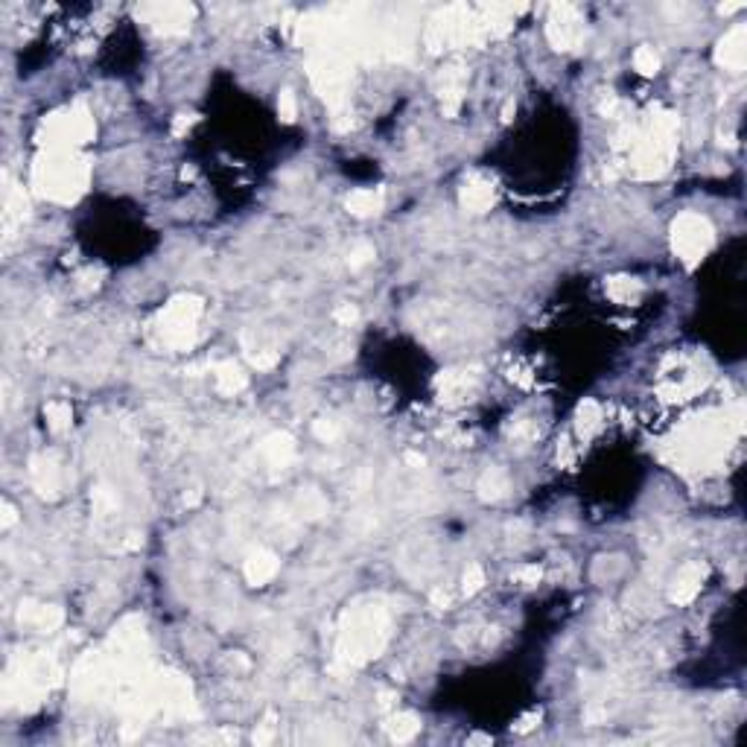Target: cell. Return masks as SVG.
Here are the masks:
<instances>
[{
	"mask_svg": "<svg viewBox=\"0 0 747 747\" xmlns=\"http://www.w3.org/2000/svg\"><path fill=\"white\" fill-rule=\"evenodd\" d=\"M710 243H712V228L703 216L683 214L674 222V251H678L686 263L701 260V255L710 248Z\"/></svg>",
	"mask_w": 747,
	"mask_h": 747,
	"instance_id": "6da1fadb",
	"label": "cell"
},
{
	"mask_svg": "<svg viewBox=\"0 0 747 747\" xmlns=\"http://www.w3.org/2000/svg\"><path fill=\"white\" fill-rule=\"evenodd\" d=\"M275 569H277V560H275V555H269V552L251 555L248 563H246V575H248V581H251V584L269 581V578L275 575Z\"/></svg>",
	"mask_w": 747,
	"mask_h": 747,
	"instance_id": "7a4b0ae2",
	"label": "cell"
},
{
	"mask_svg": "<svg viewBox=\"0 0 747 747\" xmlns=\"http://www.w3.org/2000/svg\"><path fill=\"white\" fill-rule=\"evenodd\" d=\"M379 205H383V193H374V190H357V193H350V199H347L350 214H357V216L377 214Z\"/></svg>",
	"mask_w": 747,
	"mask_h": 747,
	"instance_id": "3957f363",
	"label": "cell"
},
{
	"mask_svg": "<svg viewBox=\"0 0 747 747\" xmlns=\"http://www.w3.org/2000/svg\"><path fill=\"white\" fill-rule=\"evenodd\" d=\"M698 590H701V572H698L695 567H686L683 575L678 578V584H674L671 599H674V601H689V599L698 593Z\"/></svg>",
	"mask_w": 747,
	"mask_h": 747,
	"instance_id": "277c9868",
	"label": "cell"
},
{
	"mask_svg": "<svg viewBox=\"0 0 747 747\" xmlns=\"http://www.w3.org/2000/svg\"><path fill=\"white\" fill-rule=\"evenodd\" d=\"M741 44H744V33L741 30H736L727 38V50H721V62L727 67H741V62H744V47Z\"/></svg>",
	"mask_w": 747,
	"mask_h": 747,
	"instance_id": "5b68a950",
	"label": "cell"
},
{
	"mask_svg": "<svg viewBox=\"0 0 747 747\" xmlns=\"http://www.w3.org/2000/svg\"><path fill=\"white\" fill-rule=\"evenodd\" d=\"M216 386L225 394H234V391H239L246 386V377L239 374V368H234V365H222L219 374H216Z\"/></svg>",
	"mask_w": 747,
	"mask_h": 747,
	"instance_id": "8992f818",
	"label": "cell"
},
{
	"mask_svg": "<svg viewBox=\"0 0 747 747\" xmlns=\"http://www.w3.org/2000/svg\"><path fill=\"white\" fill-rule=\"evenodd\" d=\"M493 202V190L488 184H470L464 187V205L470 210H485Z\"/></svg>",
	"mask_w": 747,
	"mask_h": 747,
	"instance_id": "52a82bcc",
	"label": "cell"
},
{
	"mask_svg": "<svg viewBox=\"0 0 747 747\" xmlns=\"http://www.w3.org/2000/svg\"><path fill=\"white\" fill-rule=\"evenodd\" d=\"M608 292H610V298H616V301H630V298H637L639 295V284L637 280H628V277H613L608 284Z\"/></svg>",
	"mask_w": 747,
	"mask_h": 747,
	"instance_id": "ba28073f",
	"label": "cell"
},
{
	"mask_svg": "<svg viewBox=\"0 0 747 747\" xmlns=\"http://www.w3.org/2000/svg\"><path fill=\"white\" fill-rule=\"evenodd\" d=\"M418 730H420V724L415 715H400V718H394V724H391V736L397 741H406V739H412Z\"/></svg>",
	"mask_w": 747,
	"mask_h": 747,
	"instance_id": "9c48e42d",
	"label": "cell"
},
{
	"mask_svg": "<svg viewBox=\"0 0 747 747\" xmlns=\"http://www.w3.org/2000/svg\"><path fill=\"white\" fill-rule=\"evenodd\" d=\"M633 65H637V70H639V74L651 76V74H657V67H660V59H657V55H654V50H648V47H639V50H637V55H633Z\"/></svg>",
	"mask_w": 747,
	"mask_h": 747,
	"instance_id": "30bf717a",
	"label": "cell"
},
{
	"mask_svg": "<svg viewBox=\"0 0 747 747\" xmlns=\"http://www.w3.org/2000/svg\"><path fill=\"white\" fill-rule=\"evenodd\" d=\"M47 418H50V427L53 429H65L67 420H70V409L65 403H50L47 406Z\"/></svg>",
	"mask_w": 747,
	"mask_h": 747,
	"instance_id": "8fae6325",
	"label": "cell"
},
{
	"mask_svg": "<svg viewBox=\"0 0 747 747\" xmlns=\"http://www.w3.org/2000/svg\"><path fill=\"white\" fill-rule=\"evenodd\" d=\"M482 581H485V575H482L479 567H470L467 572H464V590H467V593H476V590L482 587Z\"/></svg>",
	"mask_w": 747,
	"mask_h": 747,
	"instance_id": "7c38bea8",
	"label": "cell"
},
{
	"mask_svg": "<svg viewBox=\"0 0 747 747\" xmlns=\"http://www.w3.org/2000/svg\"><path fill=\"white\" fill-rule=\"evenodd\" d=\"M371 257H374V248H371V246H359V248L350 251V266H354V269H359V266H365Z\"/></svg>",
	"mask_w": 747,
	"mask_h": 747,
	"instance_id": "4fadbf2b",
	"label": "cell"
},
{
	"mask_svg": "<svg viewBox=\"0 0 747 747\" xmlns=\"http://www.w3.org/2000/svg\"><path fill=\"white\" fill-rule=\"evenodd\" d=\"M277 108H280V117H284V120H295V100H292V94H289V91L280 94Z\"/></svg>",
	"mask_w": 747,
	"mask_h": 747,
	"instance_id": "5bb4252c",
	"label": "cell"
},
{
	"mask_svg": "<svg viewBox=\"0 0 747 747\" xmlns=\"http://www.w3.org/2000/svg\"><path fill=\"white\" fill-rule=\"evenodd\" d=\"M540 578V569L538 567H526V569H520V581L523 584H534Z\"/></svg>",
	"mask_w": 747,
	"mask_h": 747,
	"instance_id": "9a60e30c",
	"label": "cell"
}]
</instances>
